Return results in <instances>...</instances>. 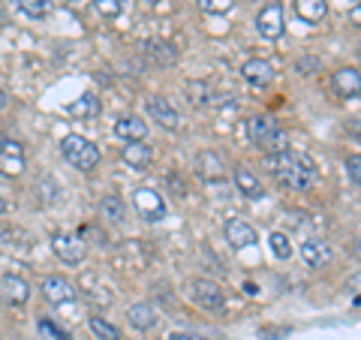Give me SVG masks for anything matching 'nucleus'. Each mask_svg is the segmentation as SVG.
Wrapping results in <instances>:
<instances>
[{"mask_svg": "<svg viewBox=\"0 0 361 340\" xmlns=\"http://www.w3.org/2000/svg\"><path fill=\"white\" fill-rule=\"evenodd\" d=\"M268 169L280 184L289 187V190H307L313 184V175H316V166L307 154H295V151H280L277 157H268Z\"/></svg>", "mask_w": 361, "mask_h": 340, "instance_id": "obj_1", "label": "nucleus"}, {"mask_svg": "<svg viewBox=\"0 0 361 340\" xmlns=\"http://www.w3.org/2000/svg\"><path fill=\"white\" fill-rule=\"evenodd\" d=\"M247 135H250V142L259 145L265 154H280V151L289 148L286 133L280 130L277 121L268 118V115H253L250 121H247Z\"/></svg>", "mask_w": 361, "mask_h": 340, "instance_id": "obj_2", "label": "nucleus"}, {"mask_svg": "<svg viewBox=\"0 0 361 340\" xmlns=\"http://www.w3.org/2000/svg\"><path fill=\"white\" fill-rule=\"evenodd\" d=\"M61 151L78 172H94L99 166V148L90 139H85V135H66L61 142Z\"/></svg>", "mask_w": 361, "mask_h": 340, "instance_id": "obj_3", "label": "nucleus"}, {"mask_svg": "<svg viewBox=\"0 0 361 340\" xmlns=\"http://www.w3.org/2000/svg\"><path fill=\"white\" fill-rule=\"evenodd\" d=\"M51 250H54V256H58L61 262L78 265V262H85L87 244H85L75 232H54V235H51Z\"/></svg>", "mask_w": 361, "mask_h": 340, "instance_id": "obj_4", "label": "nucleus"}, {"mask_svg": "<svg viewBox=\"0 0 361 340\" xmlns=\"http://www.w3.org/2000/svg\"><path fill=\"white\" fill-rule=\"evenodd\" d=\"M133 208L139 211V217L148 220V223H157V220L166 217V199L151 187H142V190L133 193Z\"/></svg>", "mask_w": 361, "mask_h": 340, "instance_id": "obj_5", "label": "nucleus"}, {"mask_svg": "<svg viewBox=\"0 0 361 340\" xmlns=\"http://www.w3.org/2000/svg\"><path fill=\"white\" fill-rule=\"evenodd\" d=\"M190 298L202 310H223L226 308V292L214 280H193L190 283Z\"/></svg>", "mask_w": 361, "mask_h": 340, "instance_id": "obj_6", "label": "nucleus"}, {"mask_svg": "<svg viewBox=\"0 0 361 340\" xmlns=\"http://www.w3.org/2000/svg\"><path fill=\"white\" fill-rule=\"evenodd\" d=\"M283 28H286V21H283V6H280V4H265L262 9H259V16H256L259 37L280 40V37H283Z\"/></svg>", "mask_w": 361, "mask_h": 340, "instance_id": "obj_7", "label": "nucleus"}, {"mask_svg": "<svg viewBox=\"0 0 361 340\" xmlns=\"http://www.w3.org/2000/svg\"><path fill=\"white\" fill-rule=\"evenodd\" d=\"M25 172V148L13 139H0V175L18 178Z\"/></svg>", "mask_w": 361, "mask_h": 340, "instance_id": "obj_8", "label": "nucleus"}, {"mask_svg": "<svg viewBox=\"0 0 361 340\" xmlns=\"http://www.w3.org/2000/svg\"><path fill=\"white\" fill-rule=\"evenodd\" d=\"M39 289H42L45 301H51V304H70V301H75V298H78V292H75L73 283L66 280V277H58V274L42 277Z\"/></svg>", "mask_w": 361, "mask_h": 340, "instance_id": "obj_9", "label": "nucleus"}, {"mask_svg": "<svg viewBox=\"0 0 361 340\" xmlns=\"http://www.w3.org/2000/svg\"><path fill=\"white\" fill-rule=\"evenodd\" d=\"M226 172H229V166H226V160H223L217 151H202V154L196 157V175L205 181V184L223 181Z\"/></svg>", "mask_w": 361, "mask_h": 340, "instance_id": "obj_10", "label": "nucleus"}, {"mask_svg": "<svg viewBox=\"0 0 361 340\" xmlns=\"http://www.w3.org/2000/svg\"><path fill=\"white\" fill-rule=\"evenodd\" d=\"M226 241H229L235 250H244V247H253L259 241V235H256V229L247 220L232 217L229 223H226Z\"/></svg>", "mask_w": 361, "mask_h": 340, "instance_id": "obj_11", "label": "nucleus"}, {"mask_svg": "<svg viewBox=\"0 0 361 340\" xmlns=\"http://www.w3.org/2000/svg\"><path fill=\"white\" fill-rule=\"evenodd\" d=\"M148 115L160 123V127L166 130H178L180 127V115H178V109L169 103L166 97H151L148 99Z\"/></svg>", "mask_w": 361, "mask_h": 340, "instance_id": "obj_12", "label": "nucleus"}, {"mask_svg": "<svg viewBox=\"0 0 361 340\" xmlns=\"http://www.w3.org/2000/svg\"><path fill=\"white\" fill-rule=\"evenodd\" d=\"M331 87H334V94L341 97V99H355L358 90H361L358 70H353V66H343V70H337L331 75Z\"/></svg>", "mask_w": 361, "mask_h": 340, "instance_id": "obj_13", "label": "nucleus"}, {"mask_svg": "<svg viewBox=\"0 0 361 340\" xmlns=\"http://www.w3.org/2000/svg\"><path fill=\"white\" fill-rule=\"evenodd\" d=\"M241 75H244L247 85L265 87V85L274 82V66H271L268 61H262V58H250V61L241 66Z\"/></svg>", "mask_w": 361, "mask_h": 340, "instance_id": "obj_14", "label": "nucleus"}, {"mask_svg": "<svg viewBox=\"0 0 361 340\" xmlns=\"http://www.w3.org/2000/svg\"><path fill=\"white\" fill-rule=\"evenodd\" d=\"M301 259L307 268H325L331 262V247L319 241V238H307V241L301 244Z\"/></svg>", "mask_w": 361, "mask_h": 340, "instance_id": "obj_15", "label": "nucleus"}, {"mask_svg": "<svg viewBox=\"0 0 361 340\" xmlns=\"http://www.w3.org/2000/svg\"><path fill=\"white\" fill-rule=\"evenodd\" d=\"M0 292H4V298L13 301V304H27V298H30L27 280H21L18 274H4L0 277Z\"/></svg>", "mask_w": 361, "mask_h": 340, "instance_id": "obj_16", "label": "nucleus"}, {"mask_svg": "<svg viewBox=\"0 0 361 340\" xmlns=\"http://www.w3.org/2000/svg\"><path fill=\"white\" fill-rule=\"evenodd\" d=\"M115 135L123 142H145V135H148V123L135 115H127L115 123Z\"/></svg>", "mask_w": 361, "mask_h": 340, "instance_id": "obj_17", "label": "nucleus"}, {"mask_svg": "<svg viewBox=\"0 0 361 340\" xmlns=\"http://www.w3.org/2000/svg\"><path fill=\"white\" fill-rule=\"evenodd\" d=\"M235 184H238V190H241V196H247V199H262L265 196V187H262V181H259L250 169H235Z\"/></svg>", "mask_w": 361, "mask_h": 340, "instance_id": "obj_18", "label": "nucleus"}, {"mask_svg": "<svg viewBox=\"0 0 361 340\" xmlns=\"http://www.w3.org/2000/svg\"><path fill=\"white\" fill-rule=\"evenodd\" d=\"M82 289H85V298L99 304V308H106V304L115 301V292H111V286H99V277H85L82 280Z\"/></svg>", "mask_w": 361, "mask_h": 340, "instance_id": "obj_19", "label": "nucleus"}, {"mask_svg": "<svg viewBox=\"0 0 361 340\" xmlns=\"http://www.w3.org/2000/svg\"><path fill=\"white\" fill-rule=\"evenodd\" d=\"M151 160H154V151L145 142H127V148H123V163H130L133 169H145V166H151Z\"/></svg>", "mask_w": 361, "mask_h": 340, "instance_id": "obj_20", "label": "nucleus"}, {"mask_svg": "<svg viewBox=\"0 0 361 340\" xmlns=\"http://www.w3.org/2000/svg\"><path fill=\"white\" fill-rule=\"evenodd\" d=\"M295 13L301 21L316 25V21H322L325 13H329V4H325V0H295Z\"/></svg>", "mask_w": 361, "mask_h": 340, "instance_id": "obj_21", "label": "nucleus"}, {"mask_svg": "<svg viewBox=\"0 0 361 340\" xmlns=\"http://www.w3.org/2000/svg\"><path fill=\"white\" fill-rule=\"evenodd\" d=\"M127 320L133 328H139V332H148V328L157 325V310L151 308V304H133L130 313H127Z\"/></svg>", "mask_w": 361, "mask_h": 340, "instance_id": "obj_22", "label": "nucleus"}, {"mask_svg": "<svg viewBox=\"0 0 361 340\" xmlns=\"http://www.w3.org/2000/svg\"><path fill=\"white\" fill-rule=\"evenodd\" d=\"M99 214H103L109 223H121L123 217H127V205H123L121 196L109 193V196H103V202H99Z\"/></svg>", "mask_w": 361, "mask_h": 340, "instance_id": "obj_23", "label": "nucleus"}, {"mask_svg": "<svg viewBox=\"0 0 361 340\" xmlns=\"http://www.w3.org/2000/svg\"><path fill=\"white\" fill-rule=\"evenodd\" d=\"M66 111H70L73 118H97L99 115V99L94 94H85V97H78L75 103L66 106Z\"/></svg>", "mask_w": 361, "mask_h": 340, "instance_id": "obj_24", "label": "nucleus"}, {"mask_svg": "<svg viewBox=\"0 0 361 340\" xmlns=\"http://www.w3.org/2000/svg\"><path fill=\"white\" fill-rule=\"evenodd\" d=\"M90 332H94L99 340H121V328L111 325L106 316H90Z\"/></svg>", "mask_w": 361, "mask_h": 340, "instance_id": "obj_25", "label": "nucleus"}, {"mask_svg": "<svg viewBox=\"0 0 361 340\" xmlns=\"http://www.w3.org/2000/svg\"><path fill=\"white\" fill-rule=\"evenodd\" d=\"M18 9L25 16L30 18H42V16H49L51 13V0H16Z\"/></svg>", "mask_w": 361, "mask_h": 340, "instance_id": "obj_26", "label": "nucleus"}, {"mask_svg": "<svg viewBox=\"0 0 361 340\" xmlns=\"http://www.w3.org/2000/svg\"><path fill=\"white\" fill-rule=\"evenodd\" d=\"M268 244H271V253H274L280 262H286V259H292V244H289V238L283 232H271L268 238Z\"/></svg>", "mask_w": 361, "mask_h": 340, "instance_id": "obj_27", "label": "nucleus"}, {"mask_svg": "<svg viewBox=\"0 0 361 340\" xmlns=\"http://www.w3.org/2000/svg\"><path fill=\"white\" fill-rule=\"evenodd\" d=\"M148 51H151L154 61H160V63H166V66L178 61V51L172 49V45H166V42H148Z\"/></svg>", "mask_w": 361, "mask_h": 340, "instance_id": "obj_28", "label": "nucleus"}, {"mask_svg": "<svg viewBox=\"0 0 361 340\" xmlns=\"http://www.w3.org/2000/svg\"><path fill=\"white\" fill-rule=\"evenodd\" d=\"M33 193H37V196H39L42 205H51V202L58 199V187H54V181H51V178H42L39 184L33 187Z\"/></svg>", "mask_w": 361, "mask_h": 340, "instance_id": "obj_29", "label": "nucleus"}, {"mask_svg": "<svg viewBox=\"0 0 361 340\" xmlns=\"http://www.w3.org/2000/svg\"><path fill=\"white\" fill-rule=\"evenodd\" d=\"M94 4H97V13L106 18L121 16V9H123V0H94Z\"/></svg>", "mask_w": 361, "mask_h": 340, "instance_id": "obj_30", "label": "nucleus"}, {"mask_svg": "<svg viewBox=\"0 0 361 340\" xmlns=\"http://www.w3.org/2000/svg\"><path fill=\"white\" fill-rule=\"evenodd\" d=\"M199 6L205 9V13L220 16V13H229V9L235 6V0H199Z\"/></svg>", "mask_w": 361, "mask_h": 340, "instance_id": "obj_31", "label": "nucleus"}, {"mask_svg": "<svg viewBox=\"0 0 361 340\" xmlns=\"http://www.w3.org/2000/svg\"><path fill=\"white\" fill-rule=\"evenodd\" d=\"M39 332H42V334H51L54 340H70V332H66V328H61V325H54L51 320H39Z\"/></svg>", "mask_w": 361, "mask_h": 340, "instance_id": "obj_32", "label": "nucleus"}, {"mask_svg": "<svg viewBox=\"0 0 361 340\" xmlns=\"http://www.w3.org/2000/svg\"><path fill=\"white\" fill-rule=\"evenodd\" d=\"M346 172H349V178H353V184H358V181H361V157L358 154H353L346 160Z\"/></svg>", "mask_w": 361, "mask_h": 340, "instance_id": "obj_33", "label": "nucleus"}, {"mask_svg": "<svg viewBox=\"0 0 361 340\" xmlns=\"http://www.w3.org/2000/svg\"><path fill=\"white\" fill-rule=\"evenodd\" d=\"M169 340H205V334H196V332H172Z\"/></svg>", "mask_w": 361, "mask_h": 340, "instance_id": "obj_34", "label": "nucleus"}, {"mask_svg": "<svg viewBox=\"0 0 361 340\" xmlns=\"http://www.w3.org/2000/svg\"><path fill=\"white\" fill-rule=\"evenodd\" d=\"M316 66H319V61L307 58V61H298V66H295V70H298V73H310V70H316Z\"/></svg>", "mask_w": 361, "mask_h": 340, "instance_id": "obj_35", "label": "nucleus"}, {"mask_svg": "<svg viewBox=\"0 0 361 340\" xmlns=\"http://www.w3.org/2000/svg\"><path fill=\"white\" fill-rule=\"evenodd\" d=\"M6 103H9V99H6V94H4V87H0V109H6Z\"/></svg>", "mask_w": 361, "mask_h": 340, "instance_id": "obj_36", "label": "nucleus"}, {"mask_svg": "<svg viewBox=\"0 0 361 340\" xmlns=\"http://www.w3.org/2000/svg\"><path fill=\"white\" fill-rule=\"evenodd\" d=\"M6 208H9V205H6V199H0V214H4Z\"/></svg>", "mask_w": 361, "mask_h": 340, "instance_id": "obj_37", "label": "nucleus"}, {"mask_svg": "<svg viewBox=\"0 0 361 340\" xmlns=\"http://www.w3.org/2000/svg\"><path fill=\"white\" fill-rule=\"evenodd\" d=\"M6 235H9V232L4 229V226H0V241H4V238H6Z\"/></svg>", "mask_w": 361, "mask_h": 340, "instance_id": "obj_38", "label": "nucleus"}, {"mask_svg": "<svg viewBox=\"0 0 361 340\" xmlns=\"http://www.w3.org/2000/svg\"><path fill=\"white\" fill-rule=\"evenodd\" d=\"M145 4H157V0H145Z\"/></svg>", "mask_w": 361, "mask_h": 340, "instance_id": "obj_39", "label": "nucleus"}]
</instances>
